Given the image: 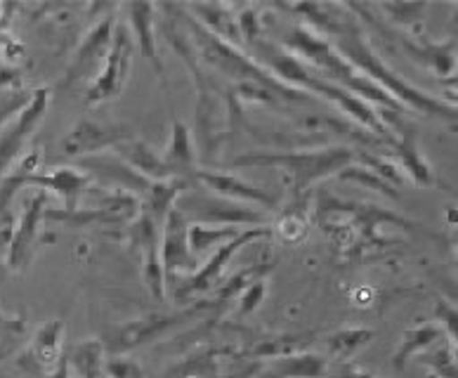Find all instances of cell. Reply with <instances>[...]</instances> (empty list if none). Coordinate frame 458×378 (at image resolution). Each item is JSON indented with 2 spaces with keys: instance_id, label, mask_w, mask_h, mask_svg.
<instances>
[{
  "instance_id": "obj_7",
  "label": "cell",
  "mask_w": 458,
  "mask_h": 378,
  "mask_svg": "<svg viewBox=\"0 0 458 378\" xmlns=\"http://www.w3.org/2000/svg\"><path fill=\"white\" fill-rule=\"evenodd\" d=\"M262 362L249 359L234 346H210L175 365L164 378H253Z\"/></svg>"
},
{
  "instance_id": "obj_28",
  "label": "cell",
  "mask_w": 458,
  "mask_h": 378,
  "mask_svg": "<svg viewBox=\"0 0 458 378\" xmlns=\"http://www.w3.org/2000/svg\"><path fill=\"white\" fill-rule=\"evenodd\" d=\"M373 339H376L373 329H343L327 339L328 355L335 357V362H345V359H352L357 350L369 346Z\"/></svg>"
},
{
  "instance_id": "obj_14",
  "label": "cell",
  "mask_w": 458,
  "mask_h": 378,
  "mask_svg": "<svg viewBox=\"0 0 458 378\" xmlns=\"http://www.w3.org/2000/svg\"><path fill=\"white\" fill-rule=\"evenodd\" d=\"M132 131L123 124H105L95 118H83L66 133L59 142V150L64 157H86V154H98L102 150L116 147V144L131 140Z\"/></svg>"
},
{
  "instance_id": "obj_36",
  "label": "cell",
  "mask_w": 458,
  "mask_h": 378,
  "mask_svg": "<svg viewBox=\"0 0 458 378\" xmlns=\"http://www.w3.org/2000/svg\"><path fill=\"white\" fill-rule=\"evenodd\" d=\"M324 378H378V376L364 372L360 365H354V362L345 359V362H335L334 366H331V362H328L327 376Z\"/></svg>"
},
{
  "instance_id": "obj_30",
  "label": "cell",
  "mask_w": 458,
  "mask_h": 378,
  "mask_svg": "<svg viewBox=\"0 0 458 378\" xmlns=\"http://www.w3.org/2000/svg\"><path fill=\"white\" fill-rule=\"evenodd\" d=\"M378 10H383L387 20L397 27L413 29L423 21V13L428 10V5L426 3H383V5H378Z\"/></svg>"
},
{
  "instance_id": "obj_32",
  "label": "cell",
  "mask_w": 458,
  "mask_h": 378,
  "mask_svg": "<svg viewBox=\"0 0 458 378\" xmlns=\"http://www.w3.org/2000/svg\"><path fill=\"white\" fill-rule=\"evenodd\" d=\"M17 369H20L27 378H72V369H69V357H66V355L57 365V369H53V372H43V369L33 362L31 355L24 350L20 357H17Z\"/></svg>"
},
{
  "instance_id": "obj_15",
  "label": "cell",
  "mask_w": 458,
  "mask_h": 378,
  "mask_svg": "<svg viewBox=\"0 0 458 378\" xmlns=\"http://www.w3.org/2000/svg\"><path fill=\"white\" fill-rule=\"evenodd\" d=\"M187 220L180 216V210L173 209L164 222V235H161V265H164L165 281L175 279L177 274H194L201 262L190 251L187 242Z\"/></svg>"
},
{
  "instance_id": "obj_2",
  "label": "cell",
  "mask_w": 458,
  "mask_h": 378,
  "mask_svg": "<svg viewBox=\"0 0 458 378\" xmlns=\"http://www.w3.org/2000/svg\"><path fill=\"white\" fill-rule=\"evenodd\" d=\"M246 50H249L253 62H258L265 72L272 73V76H275L276 81H282L284 85L302 92V95L315 92V95H319V98L328 99L331 105L338 107L343 114L354 118L357 124L364 125V128L371 131L376 137L387 140V142L393 140V137H390V131H387V124L383 121V116H380V111H376L369 102L354 98V95H350V92L338 88V85L328 83V81H324L321 76H317L308 64H302L301 59L293 57L288 50H284L279 43L267 39H258L256 43H250Z\"/></svg>"
},
{
  "instance_id": "obj_38",
  "label": "cell",
  "mask_w": 458,
  "mask_h": 378,
  "mask_svg": "<svg viewBox=\"0 0 458 378\" xmlns=\"http://www.w3.org/2000/svg\"><path fill=\"white\" fill-rule=\"evenodd\" d=\"M24 329H27V324H24V317H7L3 310H0V333H20V336H24Z\"/></svg>"
},
{
  "instance_id": "obj_21",
  "label": "cell",
  "mask_w": 458,
  "mask_h": 378,
  "mask_svg": "<svg viewBox=\"0 0 458 378\" xmlns=\"http://www.w3.org/2000/svg\"><path fill=\"white\" fill-rule=\"evenodd\" d=\"M114 154H116L121 161H125L128 166H131L138 176L147 177L149 183H161V180H173L171 170H168V166L164 163V159H161V154L158 151H154L147 142H142V140H135V137H131V140H125V142L116 144L114 147Z\"/></svg>"
},
{
  "instance_id": "obj_5",
  "label": "cell",
  "mask_w": 458,
  "mask_h": 378,
  "mask_svg": "<svg viewBox=\"0 0 458 378\" xmlns=\"http://www.w3.org/2000/svg\"><path fill=\"white\" fill-rule=\"evenodd\" d=\"M175 209L187 220V225H203V228H267L272 216L267 210L249 206V203L232 202L201 187L199 183L190 185L177 196Z\"/></svg>"
},
{
  "instance_id": "obj_17",
  "label": "cell",
  "mask_w": 458,
  "mask_h": 378,
  "mask_svg": "<svg viewBox=\"0 0 458 378\" xmlns=\"http://www.w3.org/2000/svg\"><path fill=\"white\" fill-rule=\"evenodd\" d=\"M128 13V27L132 29V39L138 43L142 57L154 66L158 81L164 83V90L168 92V81H165V66L164 59L158 55L157 47V31H154V21H157V5L151 3H128L123 5Z\"/></svg>"
},
{
  "instance_id": "obj_22",
  "label": "cell",
  "mask_w": 458,
  "mask_h": 378,
  "mask_svg": "<svg viewBox=\"0 0 458 378\" xmlns=\"http://www.w3.org/2000/svg\"><path fill=\"white\" fill-rule=\"evenodd\" d=\"M31 359L43 369V372H53L57 365L64 359V322L50 320L40 326L33 343L27 348Z\"/></svg>"
},
{
  "instance_id": "obj_23",
  "label": "cell",
  "mask_w": 458,
  "mask_h": 378,
  "mask_svg": "<svg viewBox=\"0 0 458 378\" xmlns=\"http://www.w3.org/2000/svg\"><path fill=\"white\" fill-rule=\"evenodd\" d=\"M446 333L442 331V326H437L435 322H428V324H419L409 329V331L402 336V343L397 348V352L393 355V369L394 372H404L406 362L411 357H419L423 352L432 350L439 343H445Z\"/></svg>"
},
{
  "instance_id": "obj_40",
  "label": "cell",
  "mask_w": 458,
  "mask_h": 378,
  "mask_svg": "<svg viewBox=\"0 0 458 378\" xmlns=\"http://www.w3.org/2000/svg\"><path fill=\"white\" fill-rule=\"evenodd\" d=\"M102 378H105V376H102Z\"/></svg>"
},
{
  "instance_id": "obj_39",
  "label": "cell",
  "mask_w": 458,
  "mask_h": 378,
  "mask_svg": "<svg viewBox=\"0 0 458 378\" xmlns=\"http://www.w3.org/2000/svg\"><path fill=\"white\" fill-rule=\"evenodd\" d=\"M14 235V218L13 213L7 216H0V246H10Z\"/></svg>"
},
{
  "instance_id": "obj_20",
  "label": "cell",
  "mask_w": 458,
  "mask_h": 378,
  "mask_svg": "<svg viewBox=\"0 0 458 378\" xmlns=\"http://www.w3.org/2000/svg\"><path fill=\"white\" fill-rule=\"evenodd\" d=\"M328 359L315 352H291L262 365L258 378H324Z\"/></svg>"
},
{
  "instance_id": "obj_10",
  "label": "cell",
  "mask_w": 458,
  "mask_h": 378,
  "mask_svg": "<svg viewBox=\"0 0 458 378\" xmlns=\"http://www.w3.org/2000/svg\"><path fill=\"white\" fill-rule=\"evenodd\" d=\"M206 307H210L208 303H206V300H199L197 305L187 307L182 313L149 314V317L131 322V324L121 326V329L114 331L112 340L106 343L105 350L114 352V355H123V352L135 350V348L144 346V343H154V340L164 339L171 329L184 324V322L191 320V317H197V314L203 313Z\"/></svg>"
},
{
  "instance_id": "obj_27",
  "label": "cell",
  "mask_w": 458,
  "mask_h": 378,
  "mask_svg": "<svg viewBox=\"0 0 458 378\" xmlns=\"http://www.w3.org/2000/svg\"><path fill=\"white\" fill-rule=\"evenodd\" d=\"M242 228H203V225H190L187 229V242L194 255H203L208 251H217L223 244L232 242L234 236L242 235Z\"/></svg>"
},
{
  "instance_id": "obj_3",
  "label": "cell",
  "mask_w": 458,
  "mask_h": 378,
  "mask_svg": "<svg viewBox=\"0 0 458 378\" xmlns=\"http://www.w3.org/2000/svg\"><path fill=\"white\" fill-rule=\"evenodd\" d=\"M279 46L284 50L298 57L302 64H308L317 76H321L328 83L338 85L343 90H347L354 98L364 99V102H376L380 107L404 114V107L400 102H394L387 92H383L376 83L361 76L345 57L334 47V43L321 36V33L312 31L310 27H291L279 40Z\"/></svg>"
},
{
  "instance_id": "obj_18",
  "label": "cell",
  "mask_w": 458,
  "mask_h": 378,
  "mask_svg": "<svg viewBox=\"0 0 458 378\" xmlns=\"http://www.w3.org/2000/svg\"><path fill=\"white\" fill-rule=\"evenodd\" d=\"M164 163L171 170L173 180H184V183L194 185L197 183L199 163H197V147H194V137L187 125L175 118L173 121V133H171V144L165 150Z\"/></svg>"
},
{
  "instance_id": "obj_16",
  "label": "cell",
  "mask_w": 458,
  "mask_h": 378,
  "mask_svg": "<svg viewBox=\"0 0 458 378\" xmlns=\"http://www.w3.org/2000/svg\"><path fill=\"white\" fill-rule=\"evenodd\" d=\"M197 183L201 187H206L208 192L217 196H225V199H232V202L239 203H249V206H258V209L269 210L276 209V199L275 194H269L267 189H260L256 185L246 183L243 177L239 176H229V173H217V170H201L197 173Z\"/></svg>"
},
{
  "instance_id": "obj_4",
  "label": "cell",
  "mask_w": 458,
  "mask_h": 378,
  "mask_svg": "<svg viewBox=\"0 0 458 378\" xmlns=\"http://www.w3.org/2000/svg\"><path fill=\"white\" fill-rule=\"evenodd\" d=\"M360 159V150L321 147L305 151H250L229 163L232 168H282L295 194H302L324 177L338 176Z\"/></svg>"
},
{
  "instance_id": "obj_9",
  "label": "cell",
  "mask_w": 458,
  "mask_h": 378,
  "mask_svg": "<svg viewBox=\"0 0 458 378\" xmlns=\"http://www.w3.org/2000/svg\"><path fill=\"white\" fill-rule=\"evenodd\" d=\"M132 50L135 47H132L131 29L125 27V24H116L109 55H106L105 64H102V69H99L98 76H95V81H92L86 92L88 105H102V102L116 99L123 92L125 83L131 79Z\"/></svg>"
},
{
  "instance_id": "obj_24",
  "label": "cell",
  "mask_w": 458,
  "mask_h": 378,
  "mask_svg": "<svg viewBox=\"0 0 458 378\" xmlns=\"http://www.w3.org/2000/svg\"><path fill=\"white\" fill-rule=\"evenodd\" d=\"M397 128L402 131V137L400 140H394L393 137L390 144H393L394 154H397V159H400V168L406 170V173L413 177V183L430 185L432 170L430 166L423 161V157H420L419 144H416V135H413V128L406 124H400Z\"/></svg>"
},
{
  "instance_id": "obj_31",
  "label": "cell",
  "mask_w": 458,
  "mask_h": 378,
  "mask_svg": "<svg viewBox=\"0 0 458 378\" xmlns=\"http://www.w3.org/2000/svg\"><path fill=\"white\" fill-rule=\"evenodd\" d=\"M338 177H341V180H352V183L367 185V187H371V189H380L383 194L393 196V199L397 196V192L390 187V183H386V180H383L378 173H373L371 168L361 166V163H352V166H347L343 173H338Z\"/></svg>"
},
{
  "instance_id": "obj_37",
  "label": "cell",
  "mask_w": 458,
  "mask_h": 378,
  "mask_svg": "<svg viewBox=\"0 0 458 378\" xmlns=\"http://www.w3.org/2000/svg\"><path fill=\"white\" fill-rule=\"evenodd\" d=\"M20 340H21L20 333H0V365L17 352Z\"/></svg>"
},
{
  "instance_id": "obj_34",
  "label": "cell",
  "mask_w": 458,
  "mask_h": 378,
  "mask_svg": "<svg viewBox=\"0 0 458 378\" xmlns=\"http://www.w3.org/2000/svg\"><path fill=\"white\" fill-rule=\"evenodd\" d=\"M265 294H267V281L265 279L253 281V284L243 288V294L236 298L239 300V310H236V314H239V317H243V314H250L253 310H258L262 303V298H265Z\"/></svg>"
},
{
  "instance_id": "obj_33",
  "label": "cell",
  "mask_w": 458,
  "mask_h": 378,
  "mask_svg": "<svg viewBox=\"0 0 458 378\" xmlns=\"http://www.w3.org/2000/svg\"><path fill=\"white\" fill-rule=\"evenodd\" d=\"M102 374H105V378H147V374L142 372V366L135 359L121 357V355L106 359Z\"/></svg>"
},
{
  "instance_id": "obj_26",
  "label": "cell",
  "mask_w": 458,
  "mask_h": 378,
  "mask_svg": "<svg viewBox=\"0 0 458 378\" xmlns=\"http://www.w3.org/2000/svg\"><path fill=\"white\" fill-rule=\"evenodd\" d=\"M402 46H404L406 53L411 55V59L423 62L428 69H432V72L439 73V76H446V73L454 69V47H456L454 40L442 43V46H432V43L419 46V43H411L406 36H402Z\"/></svg>"
},
{
  "instance_id": "obj_11",
  "label": "cell",
  "mask_w": 458,
  "mask_h": 378,
  "mask_svg": "<svg viewBox=\"0 0 458 378\" xmlns=\"http://www.w3.org/2000/svg\"><path fill=\"white\" fill-rule=\"evenodd\" d=\"M116 24L118 17L112 10V13L106 14V17H102V20L81 39L79 47H76V53H73L72 64H69L64 79H62V85H64V88H72V85L81 83V81L92 79V76L102 69L106 55H109V47H112Z\"/></svg>"
},
{
  "instance_id": "obj_25",
  "label": "cell",
  "mask_w": 458,
  "mask_h": 378,
  "mask_svg": "<svg viewBox=\"0 0 458 378\" xmlns=\"http://www.w3.org/2000/svg\"><path fill=\"white\" fill-rule=\"evenodd\" d=\"M69 357V369L73 378H102V366H105V343L99 339L81 340L72 350L66 352Z\"/></svg>"
},
{
  "instance_id": "obj_1",
  "label": "cell",
  "mask_w": 458,
  "mask_h": 378,
  "mask_svg": "<svg viewBox=\"0 0 458 378\" xmlns=\"http://www.w3.org/2000/svg\"><path fill=\"white\" fill-rule=\"evenodd\" d=\"M291 10L302 14L308 20L310 29L321 36H327L334 47L350 64L367 76L371 83H376L383 92H387L394 102L402 107H411L419 114L439 118H454L456 109L449 102L432 98L420 88L400 76V73L390 69V66L380 59V55L373 50L369 43L367 33L360 27V21L350 10V5H331V3H301V5H291Z\"/></svg>"
},
{
  "instance_id": "obj_29",
  "label": "cell",
  "mask_w": 458,
  "mask_h": 378,
  "mask_svg": "<svg viewBox=\"0 0 458 378\" xmlns=\"http://www.w3.org/2000/svg\"><path fill=\"white\" fill-rule=\"evenodd\" d=\"M419 362H423L437 378H458L456 357H454L452 348L446 343H439L432 350L419 355Z\"/></svg>"
},
{
  "instance_id": "obj_13",
  "label": "cell",
  "mask_w": 458,
  "mask_h": 378,
  "mask_svg": "<svg viewBox=\"0 0 458 378\" xmlns=\"http://www.w3.org/2000/svg\"><path fill=\"white\" fill-rule=\"evenodd\" d=\"M47 210V192H36L24 206V213L20 218V225L14 229L13 242L7 246V268L13 272H21L29 268L33 255L40 246V232H43V222H46Z\"/></svg>"
},
{
  "instance_id": "obj_8",
  "label": "cell",
  "mask_w": 458,
  "mask_h": 378,
  "mask_svg": "<svg viewBox=\"0 0 458 378\" xmlns=\"http://www.w3.org/2000/svg\"><path fill=\"white\" fill-rule=\"evenodd\" d=\"M47 107H50V90L38 88V90L31 92V98H29L27 105L21 107L20 114H14L5 125H0V180L21 159L29 140L43 124Z\"/></svg>"
},
{
  "instance_id": "obj_6",
  "label": "cell",
  "mask_w": 458,
  "mask_h": 378,
  "mask_svg": "<svg viewBox=\"0 0 458 378\" xmlns=\"http://www.w3.org/2000/svg\"><path fill=\"white\" fill-rule=\"evenodd\" d=\"M272 235L269 228H250V229H243L242 235L234 236L232 242L223 244V246L213 251L208 261L203 262L201 268L197 270L194 274L190 277H184L180 281H165V291L171 288V296L175 300L177 305H182L184 300L194 298V296H201V294H210V291H216L220 287V281H223V274L227 270V265L232 262L239 251L243 246H249V244L258 242V239H267Z\"/></svg>"
},
{
  "instance_id": "obj_35",
  "label": "cell",
  "mask_w": 458,
  "mask_h": 378,
  "mask_svg": "<svg viewBox=\"0 0 458 378\" xmlns=\"http://www.w3.org/2000/svg\"><path fill=\"white\" fill-rule=\"evenodd\" d=\"M435 324L442 326V331L449 333L452 339H456V329H458L456 307L449 305L446 300H437V305H435Z\"/></svg>"
},
{
  "instance_id": "obj_19",
  "label": "cell",
  "mask_w": 458,
  "mask_h": 378,
  "mask_svg": "<svg viewBox=\"0 0 458 378\" xmlns=\"http://www.w3.org/2000/svg\"><path fill=\"white\" fill-rule=\"evenodd\" d=\"M79 168H83L88 176H98L105 185H114V187L131 189L135 194H140V199L144 196V192L149 189V180L142 176H138L135 170L128 166L125 161L114 154V157H102V154H95V157H88L81 161Z\"/></svg>"
},
{
  "instance_id": "obj_12",
  "label": "cell",
  "mask_w": 458,
  "mask_h": 378,
  "mask_svg": "<svg viewBox=\"0 0 458 378\" xmlns=\"http://www.w3.org/2000/svg\"><path fill=\"white\" fill-rule=\"evenodd\" d=\"M161 222H157L149 213L140 210V216L132 220L131 244L142 255L144 284L157 300H165V277L161 265Z\"/></svg>"
}]
</instances>
